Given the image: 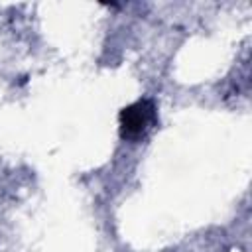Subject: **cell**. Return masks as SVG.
<instances>
[{"label": "cell", "mask_w": 252, "mask_h": 252, "mask_svg": "<svg viewBox=\"0 0 252 252\" xmlns=\"http://www.w3.org/2000/svg\"><path fill=\"white\" fill-rule=\"evenodd\" d=\"M154 124V106L150 102H136L122 114V128L126 136H140Z\"/></svg>", "instance_id": "cell-1"}]
</instances>
